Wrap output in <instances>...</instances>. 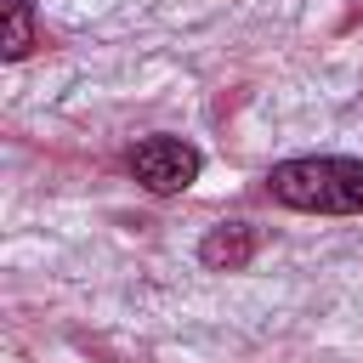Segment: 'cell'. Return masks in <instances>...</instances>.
Here are the masks:
<instances>
[{"label":"cell","mask_w":363,"mask_h":363,"mask_svg":"<svg viewBox=\"0 0 363 363\" xmlns=\"http://www.w3.org/2000/svg\"><path fill=\"white\" fill-rule=\"evenodd\" d=\"M125 164H130V176L147 187V193H159V199H170V193H187L193 182H199V170H204V153L193 147V142H182V136H142L130 153H125Z\"/></svg>","instance_id":"cell-2"},{"label":"cell","mask_w":363,"mask_h":363,"mask_svg":"<svg viewBox=\"0 0 363 363\" xmlns=\"http://www.w3.org/2000/svg\"><path fill=\"white\" fill-rule=\"evenodd\" d=\"M34 51V0H6V40H0V57L6 62H23Z\"/></svg>","instance_id":"cell-4"},{"label":"cell","mask_w":363,"mask_h":363,"mask_svg":"<svg viewBox=\"0 0 363 363\" xmlns=\"http://www.w3.org/2000/svg\"><path fill=\"white\" fill-rule=\"evenodd\" d=\"M261 250V227L255 221H216L204 238H199V261L210 272H244Z\"/></svg>","instance_id":"cell-3"},{"label":"cell","mask_w":363,"mask_h":363,"mask_svg":"<svg viewBox=\"0 0 363 363\" xmlns=\"http://www.w3.org/2000/svg\"><path fill=\"white\" fill-rule=\"evenodd\" d=\"M267 193L284 210H306V216H363V159H340V153L284 159L267 170Z\"/></svg>","instance_id":"cell-1"}]
</instances>
